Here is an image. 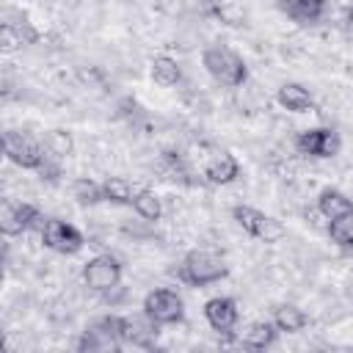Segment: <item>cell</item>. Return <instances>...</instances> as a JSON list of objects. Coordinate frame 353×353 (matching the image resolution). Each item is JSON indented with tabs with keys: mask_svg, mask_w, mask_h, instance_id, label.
Returning a JSON list of instances; mask_svg holds the SVG:
<instances>
[{
	"mask_svg": "<svg viewBox=\"0 0 353 353\" xmlns=\"http://www.w3.org/2000/svg\"><path fill=\"white\" fill-rule=\"evenodd\" d=\"M201 66L207 69V74L215 83H221L226 88H237V85H243L248 80L245 61L232 47H226V44H210V47H204Z\"/></svg>",
	"mask_w": 353,
	"mask_h": 353,
	"instance_id": "cell-1",
	"label": "cell"
},
{
	"mask_svg": "<svg viewBox=\"0 0 353 353\" xmlns=\"http://www.w3.org/2000/svg\"><path fill=\"white\" fill-rule=\"evenodd\" d=\"M226 273H229V268H226L223 256L215 251H207V248L188 251L176 268V276L190 287H210V284L226 279Z\"/></svg>",
	"mask_w": 353,
	"mask_h": 353,
	"instance_id": "cell-2",
	"label": "cell"
},
{
	"mask_svg": "<svg viewBox=\"0 0 353 353\" xmlns=\"http://www.w3.org/2000/svg\"><path fill=\"white\" fill-rule=\"evenodd\" d=\"M143 314L154 325H176V323L185 320V303H182V298H179L176 290L157 287V290L146 292V298H143Z\"/></svg>",
	"mask_w": 353,
	"mask_h": 353,
	"instance_id": "cell-3",
	"label": "cell"
},
{
	"mask_svg": "<svg viewBox=\"0 0 353 353\" xmlns=\"http://www.w3.org/2000/svg\"><path fill=\"white\" fill-rule=\"evenodd\" d=\"M3 152L14 165H19L25 171H36L41 165V160H44L41 141L33 138L30 132H22V130H8L3 135Z\"/></svg>",
	"mask_w": 353,
	"mask_h": 353,
	"instance_id": "cell-4",
	"label": "cell"
},
{
	"mask_svg": "<svg viewBox=\"0 0 353 353\" xmlns=\"http://www.w3.org/2000/svg\"><path fill=\"white\" fill-rule=\"evenodd\" d=\"M232 218L237 221V226H240L245 234H251V237H256V240H262V243H279V240L284 237L281 221L265 215V212L256 210V207L237 204V207H232Z\"/></svg>",
	"mask_w": 353,
	"mask_h": 353,
	"instance_id": "cell-5",
	"label": "cell"
},
{
	"mask_svg": "<svg viewBox=\"0 0 353 353\" xmlns=\"http://www.w3.org/2000/svg\"><path fill=\"white\" fill-rule=\"evenodd\" d=\"M119 320L121 314H105L91 320V325L83 331L77 347L88 350V353H110L121 347V336H119Z\"/></svg>",
	"mask_w": 353,
	"mask_h": 353,
	"instance_id": "cell-6",
	"label": "cell"
},
{
	"mask_svg": "<svg viewBox=\"0 0 353 353\" xmlns=\"http://www.w3.org/2000/svg\"><path fill=\"white\" fill-rule=\"evenodd\" d=\"M41 223H44L41 212L30 201H3V207H0V229L6 237H17Z\"/></svg>",
	"mask_w": 353,
	"mask_h": 353,
	"instance_id": "cell-7",
	"label": "cell"
},
{
	"mask_svg": "<svg viewBox=\"0 0 353 353\" xmlns=\"http://www.w3.org/2000/svg\"><path fill=\"white\" fill-rule=\"evenodd\" d=\"M83 281L94 292H108L121 281V265L110 254H97L83 265Z\"/></svg>",
	"mask_w": 353,
	"mask_h": 353,
	"instance_id": "cell-8",
	"label": "cell"
},
{
	"mask_svg": "<svg viewBox=\"0 0 353 353\" xmlns=\"http://www.w3.org/2000/svg\"><path fill=\"white\" fill-rule=\"evenodd\" d=\"M41 243L55 254H77L85 240L77 226H72L61 218H47L41 223Z\"/></svg>",
	"mask_w": 353,
	"mask_h": 353,
	"instance_id": "cell-9",
	"label": "cell"
},
{
	"mask_svg": "<svg viewBox=\"0 0 353 353\" xmlns=\"http://www.w3.org/2000/svg\"><path fill=\"white\" fill-rule=\"evenodd\" d=\"M339 146H342V141H339V132H336L334 127L303 130V132H298V138H295V149H298L301 154H306V157H320V160L339 154Z\"/></svg>",
	"mask_w": 353,
	"mask_h": 353,
	"instance_id": "cell-10",
	"label": "cell"
},
{
	"mask_svg": "<svg viewBox=\"0 0 353 353\" xmlns=\"http://www.w3.org/2000/svg\"><path fill=\"white\" fill-rule=\"evenodd\" d=\"M204 320L210 323L212 331L229 334V331L237 325V320H240V309H237V303H234L232 298L215 295V298H210V301L204 303Z\"/></svg>",
	"mask_w": 353,
	"mask_h": 353,
	"instance_id": "cell-11",
	"label": "cell"
},
{
	"mask_svg": "<svg viewBox=\"0 0 353 353\" xmlns=\"http://www.w3.org/2000/svg\"><path fill=\"white\" fill-rule=\"evenodd\" d=\"M204 176H207L210 185H229L240 176V165L229 152H215L204 163Z\"/></svg>",
	"mask_w": 353,
	"mask_h": 353,
	"instance_id": "cell-12",
	"label": "cell"
},
{
	"mask_svg": "<svg viewBox=\"0 0 353 353\" xmlns=\"http://www.w3.org/2000/svg\"><path fill=\"white\" fill-rule=\"evenodd\" d=\"M317 210L325 221H334V218L353 212V199L347 193H342L339 188H323L317 196Z\"/></svg>",
	"mask_w": 353,
	"mask_h": 353,
	"instance_id": "cell-13",
	"label": "cell"
},
{
	"mask_svg": "<svg viewBox=\"0 0 353 353\" xmlns=\"http://www.w3.org/2000/svg\"><path fill=\"white\" fill-rule=\"evenodd\" d=\"M276 99L284 110H292V113H306L314 108V99L309 94V88H303L301 83H281L279 91H276Z\"/></svg>",
	"mask_w": 353,
	"mask_h": 353,
	"instance_id": "cell-14",
	"label": "cell"
},
{
	"mask_svg": "<svg viewBox=\"0 0 353 353\" xmlns=\"http://www.w3.org/2000/svg\"><path fill=\"white\" fill-rule=\"evenodd\" d=\"M279 336V328L276 323H268V320H259V323H251L240 331V345L243 347H251V350H265L276 342Z\"/></svg>",
	"mask_w": 353,
	"mask_h": 353,
	"instance_id": "cell-15",
	"label": "cell"
},
{
	"mask_svg": "<svg viewBox=\"0 0 353 353\" xmlns=\"http://www.w3.org/2000/svg\"><path fill=\"white\" fill-rule=\"evenodd\" d=\"M273 323H276V328H279L281 334H298V331L306 328L309 317H306V312H303L301 306H295V303H281V306L273 312Z\"/></svg>",
	"mask_w": 353,
	"mask_h": 353,
	"instance_id": "cell-16",
	"label": "cell"
},
{
	"mask_svg": "<svg viewBox=\"0 0 353 353\" xmlns=\"http://www.w3.org/2000/svg\"><path fill=\"white\" fill-rule=\"evenodd\" d=\"M130 207L135 210V215H138V218H143V221H149V223L160 221V215H163L160 196H157L154 190H146V188L135 190V196H132V204H130Z\"/></svg>",
	"mask_w": 353,
	"mask_h": 353,
	"instance_id": "cell-17",
	"label": "cell"
},
{
	"mask_svg": "<svg viewBox=\"0 0 353 353\" xmlns=\"http://www.w3.org/2000/svg\"><path fill=\"white\" fill-rule=\"evenodd\" d=\"M152 80L157 85H165V88L168 85H176L182 80V69H179V63L171 55H157L152 61Z\"/></svg>",
	"mask_w": 353,
	"mask_h": 353,
	"instance_id": "cell-18",
	"label": "cell"
},
{
	"mask_svg": "<svg viewBox=\"0 0 353 353\" xmlns=\"http://www.w3.org/2000/svg\"><path fill=\"white\" fill-rule=\"evenodd\" d=\"M72 199L83 207H94L99 201H105L102 196V182H94L91 176H77L72 182Z\"/></svg>",
	"mask_w": 353,
	"mask_h": 353,
	"instance_id": "cell-19",
	"label": "cell"
},
{
	"mask_svg": "<svg viewBox=\"0 0 353 353\" xmlns=\"http://www.w3.org/2000/svg\"><path fill=\"white\" fill-rule=\"evenodd\" d=\"M41 146H44V154L63 160V157H69V154H72L74 141H72V135H69L66 130H50V132L41 138Z\"/></svg>",
	"mask_w": 353,
	"mask_h": 353,
	"instance_id": "cell-20",
	"label": "cell"
},
{
	"mask_svg": "<svg viewBox=\"0 0 353 353\" xmlns=\"http://www.w3.org/2000/svg\"><path fill=\"white\" fill-rule=\"evenodd\" d=\"M102 196H105V201H110V204H132L135 188H132L124 176H108V179L102 182Z\"/></svg>",
	"mask_w": 353,
	"mask_h": 353,
	"instance_id": "cell-21",
	"label": "cell"
},
{
	"mask_svg": "<svg viewBox=\"0 0 353 353\" xmlns=\"http://www.w3.org/2000/svg\"><path fill=\"white\" fill-rule=\"evenodd\" d=\"M328 237H331V243H336L339 248L353 251V212L328 221Z\"/></svg>",
	"mask_w": 353,
	"mask_h": 353,
	"instance_id": "cell-22",
	"label": "cell"
},
{
	"mask_svg": "<svg viewBox=\"0 0 353 353\" xmlns=\"http://www.w3.org/2000/svg\"><path fill=\"white\" fill-rule=\"evenodd\" d=\"M276 6L290 19H295V22H314V19H320V14H314L303 0H276Z\"/></svg>",
	"mask_w": 353,
	"mask_h": 353,
	"instance_id": "cell-23",
	"label": "cell"
},
{
	"mask_svg": "<svg viewBox=\"0 0 353 353\" xmlns=\"http://www.w3.org/2000/svg\"><path fill=\"white\" fill-rule=\"evenodd\" d=\"M303 3H306V6H309L314 14H323V8H325L331 0H303Z\"/></svg>",
	"mask_w": 353,
	"mask_h": 353,
	"instance_id": "cell-24",
	"label": "cell"
},
{
	"mask_svg": "<svg viewBox=\"0 0 353 353\" xmlns=\"http://www.w3.org/2000/svg\"><path fill=\"white\" fill-rule=\"evenodd\" d=\"M347 19H350V22H353V6H350V8H347Z\"/></svg>",
	"mask_w": 353,
	"mask_h": 353,
	"instance_id": "cell-25",
	"label": "cell"
}]
</instances>
